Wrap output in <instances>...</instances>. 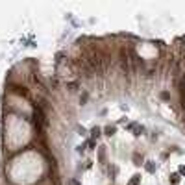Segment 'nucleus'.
I'll list each match as a JSON object with an SVG mask.
<instances>
[{"instance_id": "1", "label": "nucleus", "mask_w": 185, "mask_h": 185, "mask_svg": "<svg viewBox=\"0 0 185 185\" xmlns=\"http://www.w3.org/2000/svg\"><path fill=\"white\" fill-rule=\"evenodd\" d=\"M78 87H80V83H78V82H69V83H67V89H69V91H72V93H74V91H78Z\"/></svg>"}, {"instance_id": "8", "label": "nucleus", "mask_w": 185, "mask_h": 185, "mask_svg": "<svg viewBox=\"0 0 185 185\" xmlns=\"http://www.w3.org/2000/svg\"><path fill=\"white\" fill-rule=\"evenodd\" d=\"M69 185H80V183H78V180H70V183Z\"/></svg>"}, {"instance_id": "2", "label": "nucleus", "mask_w": 185, "mask_h": 185, "mask_svg": "<svg viewBox=\"0 0 185 185\" xmlns=\"http://www.w3.org/2000/svg\"><path fill=\"white\" fill-rule=\"evenodd\" d=\"M170 183H172V185H178V183H180V174H178V172L170 174Z\"/></svg>"}, {"instance_id": "7", "label": "nucleus", "mask_w": 185, "mask_h": 185, "mask_svg": "<svg viewBox=\"0 0 185 185\" xmlns=\"http://www.w3.org/2000/svg\"><path fill=\"white\" fill-rule=\"evenodd\" d=\"M104 158H106V152H104V146L100 148V161H104Z\"/></svg>"}, {"instance_id": "5", "label": "nucleus", "mask_w": 185, "mask_h": 185, "mask_svg": "<svg viewBox=\"0 0 185 185\" xmlns=\"http://www.w3.org/2000/svg\"><path fill=\"white\" fill-rule=\"evenodd\" d=\"M100 133H102V130H100L98 126H95V128L91 130V135H93V137H100Z\"/></svg>"}, {"instance_id": "4", "label": "nucleus", "mask_w": 185, "mask_h": 185, "mask_svg": "<svg viewBox=\"0 0 185 185\" xmlns=\"http://www.w3.org/2000/svg\"><path fill=\"white\" fill-rule=\"evenodd\" d=\"M139 182H141V176L135 174V176H132V180H130V183L128 185H139Z\"/></svg>"}, {"instance_id": "9", "label": "nucleus", "mask_w": 185, "mask_h": 185, "mask_svg": "<svg viewBox=\"0 0 185 185\" xmlns=\"http://www.w3.org/2000/svg\"><path fill=\"white\" fill-rule=\"evenodd\" d=\"M180 174H183V176H185V167H182V169H180Z\"/></svg>"}, {"instance_id": "6", "label": "nucleus", "mask_w": 185, "mask_h": 185, "mask_svg": "<svg viewBox=\"0 0 185 185\" xmlns=\"http://www.w3.org/2000/svg\"><path fill=\"white\" fill-rule=\"evenodd\" d=\"M115 130H117V128H115V126H107V128H106V130H104V132H106V135H109V137H111V135H113V133H115Z\"/></svg>"}, {"instance_id": "3", "label": "nucleus", "mask_w": 185, "mask_h": 185, "mask_svg": "<svg viewBox=\"0 0 185 185\" xmlns=\"http://www.w3.org/2000/svg\"><path fill=\"white\" fill-rule=\"evenodd\" d=\"M145 167H146V170H148V172H156V165H154V161H146V165H145Z\"/></svg>"}]
</instances>
